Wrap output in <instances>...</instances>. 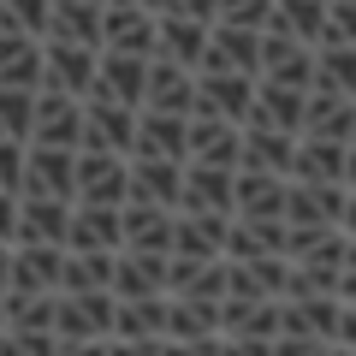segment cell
<instances>
[{"label": "cell", "instance_id": "cell-1", "mask_svg": "<svg viewBox=\"0 0 356 356\" xmlns=\"http://www.w3.org/2000/svg\"><path fill=\"white\" fill-rule=\"evenodd\" d=\"M339 321H344L339 291L285 297L280 303V350H339Z\"/></svg>", "mask_w": 356, "mask_h": 356}, {"label": "cell", "instance_id": "cell-2", "mask_svg": "<svg viewBox=\"0 0 356 356\" xmlns=\"http://www.w3.org/2000/svg\"><path fill=\"white\" fill-rule=\"evenodd\" d=\"M113 321H119V291H60V350H95L113 344Z\"/></svg>", "mask_w": 356, "mask_h": 356}, {"label": "cell", "instance_id": "cell-3", "mask_svg": "<svg viewBox=\"0 0 356 356\" xmlns=\"http://www.w3.org/2000/svg\"><path fill=\"white\" fill-rule=\"evenodd\" d=\"M60 291H6V327H0V350H60Z\"/></svg>", "mask_w": 356, "mask_h": 356}, {"label": "cell", "instance_id": "cell-4", "mask_svg": "<svg viewBox=\"0 0 356 356\" xmlns=\"http://www.w3.org/2000/svg\"><path fill=\"white\" fill-rule=\"evenodd\" d=\"M166 344H184V350H226V303L172 297V309H166Z\"/></svg>", "mask_w": 356, "mask_h": 356}, {"label": "cell", "instance_id": "cell-5", "mask_svg": "<svg viewBox=\"0 0 356 356\" xmlns=\"http://www.w3.org/2000/svg\"><path fill=\"white\" fill-rule=\"evenodd\" d=\"M285 297H226V350H280Z\"/></svg>", "mask_w": 356, "mask_h": 356}, {"label": "cell", "instance_id": "cell-6", "mask_svg": "<svg viewBox=\"0 0 356 356\" xmlns=\"http://www.w3.org/2000/svg\"><path fill=\"white\" fill-rule=\"evenodd\" d=\"M137 119H143V107H131V102H113V95H83V149L137 154Z\"/></svg>", "mask_w": 356, "mask_h": 356}, {"label": "cell", "instance_id": "cell-7", "mask_svg": "<svg viewBox=\"0 0 356 356\" xmlns=\"http://www.w3.org/2000/svg\"><path fill=\"white\" fill-rule=\"evenodd\" d=\"M77 202H131V154L113 149H77Z\"/></svg>", "mask_w": 356, "mask_h": 356}, {"label": "cell", "instance_id": "cell-8", "mask_svg": "<svg viewBox=\"0 0 356 356\" xmlns=\"http://www.w3.org/2000/svg\"><path fill=\"white\" fill-rule=\"evenodd\" d=\"M255 72H220V65H202L196 72V113H220V119H250L255 113Z\"/></svg>", "mask_w": 356, "mask_h": 356}, {"label": "cell", "instance_id": "cell-9", "mask_svg": "<svg viewBox=\"0 0 356 356\" xmlns=\"http://www.w3.org/2000/svg\"><path fill=\"white\" fill-rule=\"evenodd\" d=\"M166 309H172V291H161V297H119L113 344L119 350H161L166 344Z\"/></svg>", "mask_w": 356, "mask_h": 356}, {"label": "cell", "instance_id": "cell-10", "mask_svg": "<svg viewBox=\"0 0 356 356\" xmlns=\"http://www.w3.org/2000/svg\"><path fill=\"white\" fill-rule=\"evenodd\" d=\"M344 202H350L344 178H291L285 220L291 226H344Z\"/></svg>", "mask_w": 356, "mask_h": 356}, {"label": "cell", "instance_id": "cell-11", "mask_svg": "<svg viewBox=\"0 0 356 356\" xmlns=\"http://www.w3.org/2000/svg\"><path fill=\"white\" fill-rule=\"evenodd\" d=\"M261 77L315 89V42H303L297 30H285V24H267L261 30Z\"/></svg>", "mask_w": 356, "mask_h": 356}, {"label": "cell", "instance_id": "cell-12", "mask_svg": "<svg viewBox=\"0 0 356 356\" xmlns=\"http://www.w3.org/2000/svg\"><path fill=\"white\" fill-rule=\"evenodd\" d=\"M0 83H24V89L48 83V36L0 24Z\"/></svg>", "mask_w": 356, "mask_h": 356}, {"label": "cell", "instance_id": "cell-13", "mask_svg": "<svg viewBox=\"0 0 356 356\" xmlns=\"http://www.w3.org/2000/svg\"><path fill=\"white\" fill-rule=\"evenodd\" d=\"M226 255H232V261H255V255H291V220H285V214H232Z\"/></svg>", "mask_w": 356, "mask_h": 356}, {"label": "cell", "instance_id": "cell-14", "mask_svg": "<svg viewBox=\"0 0 356 356\" xmlns=\"http://www.w3.org/2000/svg\"><path fill=\"white\" fill-rule=\"evenodd\" d=\"M178 208L238 214V166H220V161H184V202H178Z\"/></svg>", "mask_w": 356, "mask_h": 356}, {"label": "cell", "instance_id": "cell-15", "mask_svg": "<svg viewBox=\"0 0 356 356\" xmlns=\"http://www.w3.org/2000/svg\"><path fill=\"white\" fill-rule=\"evenodd\" d=\"M149 65H154V54L102 48V77H95V89H89V95H113V102L143 107V95H149Z\"/></svg>", "mask_w": 356, "mask_h": 356}, {"label": "cell", "instance_id": "cell-16", "mask_svg": "<svg viewBox=\"0 0 356 356\" xmlns=\"http://www.w3.org/2000/svg\"><path fill=\"white\" fill-rule=\"evenodd\" d=\"M30 143H60V149H83V95L42 83L36 95V137Z\"/></svg>", "mask_w": 356, "mask_h": 356}, {"label": "cell", "instance_id": "cell-17", "mask_svg": "<svg viewBox=\"0 0 356 356\" xmlns=\"http://www.w3.org/2000/svg\"><path fill=\"white\" fill-rule=\"evenodd\" d=\"M65 285V243H13V291H60Z\"/></svg>", "mask_w": 356, "mask_h": 356}, {"label": "cell", "instance_id": "cell-18", "mask_svg": "<svg viewBox=\"0 0 356 356\" xmlns=\"http://www.w3.org/2000/svg\"><path fill=\"white\" fill-rule=\"evenodd\" d=\"M95 77H102V48L48 36V89H65V95H89V89H95Z\"/></svg>", "mask_w": 356, "mask_h": 356}, {"label": "cell", "instance_id": "cell-19", "mask_svg": "<svg viewBox=\"0 0 356 356\" xmlns=\"http://www.w3.org/2000/svg\"><path fill=\"white\" fill-rule=\"evenodd\" d=\"M131 202L178 208L184 202V161H172V154H131Z\"/></svg>", "mask_w": 356, "mask_h": 356}, {"label": "cell", "instance_id": "cell-20", "mask_svg": "<svg viewBox=\"0 0 356 356\" xmlns=\"http://www.w3.org/2000/svg\"><path fill=\"white\" fill-rule=\"evenodd\" d=\"M24 191H42V196H72V202H77V149H60V143H30Z\"/></svg>", "mask_w": 356, "mask_h": 356}, {"label": "cell", "instance_id": "cell-21", "mask_svg": "<svg viewBox=\"0 0 356 356\" xmlns=\"http://www.w3.org/2000/svg\"><path fill=\"white\" fill-rule=\"evenodd\" d=\"M65 250H125V208L113 202H77Z\"/></svg>", "mask_w": 356, "mask_h": 356}, {"label": "cell", "instance_id": "cell-22", "mask_svg": "<svg viewBox=\"0 0 356 356\" xmlns=\"http://www.w3.org/2000/svg\"><path fill=\"white\" fill-rule=\"evenodd\" d=\"M220 72H255L261 77V30L255 24H232V18H214V36H208V60Z\"/></svg>", "mask_w": 356, "mask_h": 356}, {"label": "cell", "instance_id": "cell-23", "mask_svg": "<svg viewBox=\"0 0 356 356\" xmlns=\"http://www.w3.org/2000/svg\"><path fill=\"white\" fill-rule=\"evenodd\" d=\"M226 238H232V214L178 208V238H172V255H196V261H214V255H226Z\"/></svg>", "mask_w": 356, "mask_h": 356}, {"label": "cell", "instance_id": "cell-24", "mask_svg": "<svg viewBox=\"0 0 356 356\" xmlns=\"http://www.w3.org/2000/svg\"><path fill=\"white\" fill-rule=\"evenodd\" d=\"M72 196H42V191H24L18 202V238H36V243H65L72 232ZM13 238V243H18Z\"/></svg>", "mask_w": 356, "mask_h": 356}, {"label": "cell", "instance_id": "cell-25", "mask_svg": "<svg viewBox=\"0 0 356 356\" xmlns=\"http://www.w3.org/2000/svg\"><path fill=\"white\" fill-rule=\"evenodd\" d=\"M143 107H161V113H196V65H178V60H166V54H154Z\"/></svg>", "mask_w": 356, "mask_h": 356}, {"label": "cell", "instance_id": "cell-26", "mask_svg": "<svg viewBox=\"0 0 356 356\" xmlns=\"http://www.w3.org/2000/svg\"><path fill=\"white\" fill-rule=\"evenodd\" d=\"M154 42H161V13L137 6V0H107V42H102V48L154 54Z\"/></svg>", "mask_w": 356, "mask_h": 356}, {"label": "cell", "instance_id": "cell-27", "mask_svg": "<svg viewBox=\"0 0 356 356\" xmlns=\"http://www.w3.org/2000/svg\"><path fill=\"white\" fill-rule=\"evenodd\" d=\"M208 36H214V24H208V18H191V13H172V6H166V13H161V42H154V54H166V60L196 65V72H202Z\"/></svg>", "mask_w": 356, "mask_h": 356}, {"label": "cell", "instance_id": "cell-28", "mask_svg": "<svg viewBox=\"0 0 356 356\" xmlns=\"http://www.w3.org/2000/svg\"><path fill=\"white\" fill-rule=\"evenodd\" d=\"M297 143H303V131H285V125H261V119H250V125H243V161H238V166L291 172V166H297Z\"/></svg>", "mask_w": 356, "mask_h": 356}, {"label": "cell", "instance_id": "cell-29", "mask_svg": "<svg viewBox=\"0 0 356 356\" xmlns=\"http://www.w3.org/2000/svg\"><path fill=\"white\" fill-rule=\"evenodd\" d=\"M172 238H178V208H161V202H125V250L172 255Z\"/></svg>", "mask_w": 356, "mask_h": 356}, {"label": "cell", "instance_id": "cell-30", "mask_svg": "<svg viewBox=\"0 0 356 356\" xmlns=\"http://www.w3.org/2000/svg\"><path fill=\"white\" fill-rule=\"evenodd\" d=\"M191 161H220L238 166L243 161V125L220 113H191Z\"/></svg>", "mask_w": 356, "mask_h": 356}, {"label": "cell", "instance_id": "cell-31", "mask_svg": "<svg viewBox=\"0 0 356 356\" xmlns=\"http://www.w3.org/2000/svg\"><path fill=\"white\" fill-rule=\"evenodd\" d=\"M137 154H172V161H191V113L143 107V119H137Z\"/></svg>", "mask_w": 356, "mask_h": 356}, {"label": "cell", "instance_id": "cell-32", "mask_svg": "<svg viewBox=\"0 0 356 356\" xmlns=\"http://www.w3.org/2000/svg\"><path fill=\"white\" fill-rule=\"evenodd\" d=\"M303 113H309V89L303 83H280V77H261V83H255V113L250 119L303 131ZM250 119H243V125H250Z\"/></svg>", "mask_w": 356, "mask_h": 356}, {"label": "cell", "instance_id": "cell-33", "mask_svg": "<svg viewBox=\"0 0 356 356\" xmlns=\"http://www.w3.org/2000/svg\"><path fill=\"white\" fill-rule=\"evenodd\" d=\"M166 267H172V255L119 250V261H113V291H119V297H161V291H166Z\"/></svg>", "mask_w": 356, "mask_h": 356}, {"label": "cell", "instance_id": "cell-34", "mask_svg": "<svg viewBox=\"0 0 356 356\" xmlns=\"http://www.w3.org/2000/svg\"><path fill=\"white\" fill-rule=\"evenodd\" d=\"M303 131H309V137H339V143H356V95H339V89H309Z\"/></svg>", "mask_w": 356, "mask_h": 356}, {"label": "cell", "instance_id": "cell-35", "mask_svg": "<svg viewBox=\"0 0 356 356\" xmlns=\"http://www.w3.org/2000/svg\"><path fill=\"white\" fill-rule=\"evenodd\" d=\"M285 202H291V172L238 166V214H285Z\"/></svg>", "mask_w": 356, "mask_h": 356}, {"label": "cell", "instance_id": "cell-36", "mask_svg": "<svg viewBox=\"0 0 356 356\" xmlns=\"http://www.w3.org/2000/svg\"><path fill=\"white\" fill-rule=\"evenodd\" d=\"M48 36L102 48V42H107V6H102V0H54V24H48Z\"/></svg>", "mask_w": 356, "mask_h": 356}, {"label": "cell", "instance_id": "cell-37", "mask_svg": "<svg viewBox=\"0 0 356 356\" xmlns=\"http://www.w3.org/2000/svg\"><path fill=\"white\" fill-rule=\"evenodd\" d=\"M315 89L356 95V42H344V36L315 42Z\"/></svg>", "mask_w": 356, "mask_h": 356}, {"label": "cell", "instance_id": "cell-38", "mask_svg": "<svg viewBox=\"0 0 356 356\" xmlns=\"http://www.w3.org/2000/svg\"><path fill=\"white\" fill-rule=\"evenodd\" d=\"M344 166H350V143H339V137H309V131H303L291 178H344Z\"/></svg>", "mask_w": 356, "mask_h": 356}, {"label": "cell", "instance_id": "cell-39", "mask_svg": "<svg viewBox=\"0 0 356 356\" xmlns=\"http://www.w3.org/2000/svg\"><path fill=\"white\" fill-rule=\"evenodd\" d=\"M119 250H65V285L60 291H113Z\"/></svg>", "mask_w": 356, "mask_h": 356}, {"label": "cell", "instance_id": "cell-40", "mask_svg": "<svg viewBox=\"0 0 356 356\" xmlns=\"http://www.w3.org/2000/svg\"><path fill=\"white\" fill-rule=\"evenodd\" d=\"M36 95H42V89L0 83V137H18V143L36 137Z\"/></svg>", "mask_w": 356, "mask_h": 356}, {"label": "cell", "instance_id": "cell-41", "mask_svg": "<svg viewBox=\"0 0 356 356\" xmlns=\"http://www.w3.org/2000/svg\"><path fill=\"white\" fill-rule=\"evenodd\" d=\"M273 24L297 30L303 42H321L327 24H332V0H280V6H273Z\"/></svg>", "mask_w": 356, "mask_h": 356}, {"label": "cell", "instance_id": "cell-42", "mask_svg": "<svg viewBox=\"0 0 356 356\" xmlns=\"http://www.w3.org/2000/svg\"><path fill=\"white\" fill-rule=\"evenodd\" d=\"M0 24H18V30H36V36H48V24H54V0H6Z\"/></svg>", "mask_w": 356, "mask_h": 356}, {"label": "cell", "instance_id": "cell-43", "mask_svg": "<svg viewBox=\"0 0 356 356\" xmlns=\"http://www.w3.org/2000/svg\"><path fill=\"white\" fill-rule=\"evenodd\" d=\"M24 161H30V143L0 137V191H24Z\"/></svg>", "mask_w": 356, "mask_h": 356}, {"label": "cell", "instance_id": "cell-44", "mask_svg": "<svg viewBox=\"0 0 356 356\" xmlns=\"http://www.w3.org/2000/svg\"><path fill=\"white\" fill-rule=\"evenodd\" d=\"M273 6H280V0H220V18H232V24H255V30H267V24H273Z\"/></svg>", "mask_w": 356, "mask_h": 356}, {"label": "cell", "instance_id": "cell-45", "mask_svg": "<svg viewBox=\"0 0 356 356\" xmlns=\"http://www.w3.org/2000/svg\"><path fill=\"white\" fill-rule=\"evenodd\" d=\"M18 202L24 191H0V238H18Z\"/></svg>", "mask_w": 356, "mask_h": 356}, {"label": "cell", "instance_id": "cell-46", "mask_svg": "<svg viewBox=\"0 0 356 356\" xmlns=\"http://www.w3.org/2000/svg\"><path fill=\"white\" fill-rule=\"evenodd\" d=\"M166 6L172 13H191V18H208V24L220 18V0H166Z\"/></svg>", "mask_w": 356, "mask_h": 356}, {"label": "cell", "instance_id": "cell-47", "mask_svg": "<svg viewBox=\"0 0 356 356\" xmlns=\"http://www.w3.org/2000/svg\"><path fill=\"white\" fill-rule=\"evenodd\" d=\"M339 350H356V303H344V321H339Z\"/></svg>", "mask_w": 356, "mask_h": 356}, {"label": "cell", "instance_id": "cell-48", "mask_svg": "<svg viewBox=\"0 0 356 356\" xmlns=\"http://www.w3.org/2000/svg\"><path fill=\"white\" fill-rule=\"evenodd\" d=\"M0 285H13V238H0Z\"/></svg>", "mask_w": 356, "mask_h": 356}, {"label": "cell", "instance_id": "cell-49", "mask_svg": "<svg viewBox=\"0 0 356 356\" xmlns=\"http://www.w3.org/2000/svg\"><path fill=\"white\" fill-rule=\"evenodd\" d=\"M344 232L356 238V191H350V202H344Z\"/></svg>", "mask_w": 356, "mask_h": 356}, {"label": "cell", "instance_id": "cell-50", "mask_svg": "<svg viewBox=\"0 0 356 356\" xmlns=\"http://www.w3.org/2000/svg\"><path fill=\"white\" fill-rule=\"evenodd\" d=\"M6 291H13V285H0V327H6Z\"/></svg>", "mask_w": 356, "mask_h": 356}, {"label": "cell", "instance_id": "cell-51", "mask_svg": "<svg viewBox=\"0 0 356 356\" xmlns=\"http://www.w3.org/2000/svg\"><path fill=\"white\" fill-rule=\"evenodd\" d=\"M137 6H149V13H166V0H137Z\"/></svg>", "mask_w": 356, "mask_h": 356}, {"label": "cell", "instance_id": "cell-52", "mask_svg": "<svg viewBox=\"0 0 356 356\" xmlns=\"http://www.w3.org/2000/svg\"><path fill=\"white\" fill-rule=\"evenodd\" d=\"M0 13H6V0H0Z\"/></svg>", "mask_w": 356, "mask_h": 356}, {"label": "cell", "instance_id": "cell-53", "mask_svg": "<svg viewBox=\"0 0 356 356\" xmlns=\"http://www.w3.org/2000/svg\"><path fill=\"white\" fill-rule=\"evenodd\" d=\"M102 6H107V0H102Z\"/></svg>", "mask_w": 356, "mask_h": 356}]
</instances>
